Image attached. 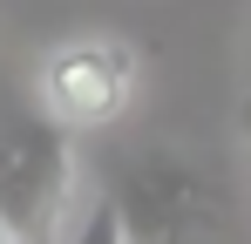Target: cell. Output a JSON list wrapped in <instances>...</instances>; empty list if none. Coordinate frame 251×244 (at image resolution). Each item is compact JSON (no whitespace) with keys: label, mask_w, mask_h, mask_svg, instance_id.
Returning <instances> with one entry per match:
<instances>
[{"label":"cell","mask_w":251,"mask_h":244,"mask_svg":"<svg viewBox=\"0 0 251 244\" xmlns=\"http://www.w3.org/2000/svg\"><path fill=\"white\" fill-rule=\"evenodd\" d=\"M238 136H245V143H251V95H245V102H238Z\"/></svg>","instance_id":"5"},{"label":"cell","mask_w":251,"mask_h":244,"mask_svg":"<svg viewBox=\"0 0 251 244\" xmlns=\"http://www.w3.org/2000/svg\"><path fill=\"white\" fill-rule=\"evenodd\" d=\"M0 244H21V238H14V231H7V224H0Z\"/></svg>","instance_id":"6"},{"label":"cell","mask_w":251,"mask_h":244,"mask_svg":"<svg viewBox=\"0 0 251 244\" xmlns=\"http://www.w3.org/2000/svg\"><path fill=\"white\" fill-rule=\"evenodd\" d=\"M123 217V244H231V210L197 163L136 149L109 156V190Z\"/></svg>","instance_id":"1"},{"label":"cell","mask_w":251,"mask_h":244,"mask_svg":"<svg viewBox=\"0 0 251 244\" xmlns=\"http://www.w3.org/2000/svg\"><path fill=\"white\" fill-rule=\"evenodd\" d=\"M136 81H143V61H136L129 41L68 34L34 61V109L48 122H61L68 136H88V129H109V122L129 116Z\"/></svg>","instance_id":"3"},{"label":"cell","mask_w":251,"mask_h":244,"mask_svg":"<svg viewBox=\"0 0 251 244\" xmlns=\"http://www.w3.org/2000/svg\"><path fill=\"white\" fill-rule=\"evenodd\" d=\"M61 244H123V217H116V203L95 197V203H88V217H82Z\"/></svg>","instance_id":"4"},{"label":"cell","mask_w":251,"mask_h":244,"mask_svg":"<svg viewBox=\"0 0 251 244\" xmlns=\"http://www.w3.org/2000/svg\"><path fill=\"white\" fill-rule=\"evenodd\" d=\"M75 210V136L41 109L0 136V224L21 244H61Z\"/></svg>","instance_id":"2"}]
</instances>
